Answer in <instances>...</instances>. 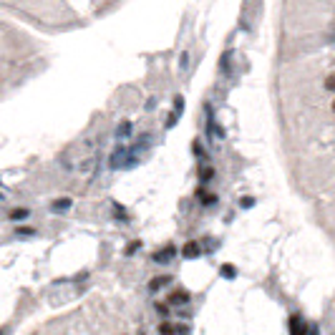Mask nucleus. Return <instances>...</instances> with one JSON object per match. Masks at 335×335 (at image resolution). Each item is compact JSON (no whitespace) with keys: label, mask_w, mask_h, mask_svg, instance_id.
Returning a JSON list of instances; mask_svg holds the SVG:
<instances>
[{"label":"nucleus","mask_w":335,"mask_h":335,"mask_svg":"<svg viewBox=\"0 0 335 335\" xmlns=\"http://www.w3.org/2000/svg\"><path fill=\"white\" fill-rule=\"evenodd\" d=\"M212 174H214L212 169H204V174H202V179H204V182H207V179H212Z\"/></svg>","instance_id":"nucleus-12"},{"label":"nucleus","mask_w":335,"mask_h":335,"mask_svg":"<svg viewBox=\"0 0 335 335\" xmlns=\"http://www.w3.org/2000/svg\"><path fill=\"white\" fill-rule=\"evenodd\" d=\"M222 273H224V277L232 280V277H235V267H232V265H222Z\"/></svg>","instance_id":"nucleus-9"},{"label":"nucleus","mask_w":335,"mask_h":335,"mask_svg":"<svg viewBox=\"0 0 335 335\" xmlns=\"http://www.w3.org/2000/svg\"><path fill=\"white\" fill-rule=\"evenodd\" d=\"M182 255L186 257V260H194V257L202 255V247H199V242H186L182 247Z\"/></svg>","instance_id":"nucleus-1"},{"label":"nucleus","mask_w":335,"mask_h":335,"mask_svg":"<svg viewBox=\"0 0 335 335\" xmlns=\"http://www.w3.org/2000/svg\"><path fill=\"white\" fill-rule=\"evenodd\" d=\"M139 244H141V242H131V244H129V247H126V255H131V252H134V249H136Z\"/></svg>","instance_id":"nucleus-11"},{"label":"nucleus","mask_w":335,"mask_h":335,"mask_svg":"<svg viewBox=\"0 0 335 335\" xmlns=\"http://www.w3.org/2000/svg\"><path fill=\"white\" fill-rule=\"evenodd\" d=\"M66 207H71V199H56L53 202V210H66Z\"/></svg>","instance_id":"nucleus-7"},{"label":"nucleus","mask_w":335,"mask_h":335,"mask_svg":"<svg viewBox=\"0 0 335 335\" xmlns=\"http://www.w3.org/2000/svg\"><path fill=\"white\" fill-rule=\"evenodd\" d=\"M325 89H328V91H335V73H330V76L325 78Z\"/></svg>","instance_id":"nucleus-8"},{"label":"nucleus","mask_w":335,"mask_h":335,"mask_svg":"<svg viewBox=\"0 0 335 335\" xmlns=\"http://www.w3.org/2000/svg\"><path fill=\"white\" fill-rule=\"evenodd\" d=\"M166 282H169V277H156V280L149 282V287H152V290H159V287H161V285H166Z\"/></svg>","instance_id":"nucleus-6"},{"label":"nucleus","mask_w":335,"mask_h":335,"mask_svg":"<svg viewBox=\"0 0 335 335\" xmlns=\"http://www.w3.org/2000/svg\"><path fill=\"white\" fill-rule=\"evenodd\" d=\"M156 310H159L161 315H166V312H169V307H166V305H164V303H156Z\"/></svg>","instance_id":"nucleus-10"},{"label":"nucleus","mask_w":335,"mask_h":335,"mask_svg":"<svg viewBox=\"0 0 335 335\" xmlns=\"http://www.w3.org/2000/svg\"><path fill=\"white\" fill-rule=\"evenodd\" d=\"M28 210H23V207H20V210H13V212H10V219H26V217H28Z\"/></svg>","instance_id":"nucleus-5"},{"label":"nucleus","mask_w":335,"mask_h":335,"mask_svg":"<svg viewBox=\"0 0 335 335\" xmlns=\"http://www.w3.org/2000/svg\"><path fill=\"white\" fill-rule=\"evenodd\" d=\"M174 333H179L177 325H172V323H159V335H174Z\"/></svg>","instance_id":"nucleus-4"},{"label":"nucleus","mask_w":335,"mask_h":335,"mask_svg":"<svg viewBox=\"0 0 335 335\" xmlns=\"http://www.w3.org/2000/svg\"><path fill=\"white\" fill-rule=\"evenodd\" d=\"M333 111H335V101H333Z\"/></svg>","instance_id":"nucleus-13"},{"label":"nucleus","mask_w":335,"mask_h":335,"mask_svg":"<svg viewBox=\"0 0 335 335\" xmlns=\"http://www.w3.org/2000/svg\"><path fill=\"white\" fill-rule=\"evenodd\" d=\"M290 333L292 335H307V328H305V323L300 320V315H292V318H290Z\"/></svg>","instance_id":"nucleus-2"},{"label":"nucleus","mask_w":335,"mask_h":335,"mask_svg":"<svg viewBox=\"0 0 335 335\" xmlns=\"http://www.w3.org/2000/svg\"><path fill=\"white\" fill-rule=\"evenodd\" d=\"M169 303H172V305L189 303V292H186V290H174V292L169 295Z\"/></svg>","instance_id":"nucleus-3"}]
</instances>
